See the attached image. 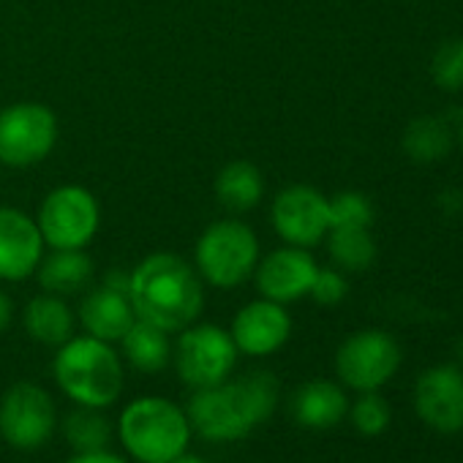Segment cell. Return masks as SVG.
<instances>
[{
  "label": "cell",
  "instance_id": "22",
  "mask_svg": "<svg viewBox=\"0 0 463 463\" xmlns=\"http://www.w3.org/2000/svg\"><path fill=\"white\" fill-rule=\"evenodd\" d=\"M120 346H123L126 363L142 373H158L172 363L169 333L150 322H142V319H137L126 330V335L120 338Z\"/></svg>",
  "mask_w": 463,
  "mask_h": 463
},
{
  "label": "cell",
  "instance_id": "17",
  "mask_svg": "<svg viewBox=\"0 0 463 463\" xmlns=\"http://www.w3.org/2000/svg\"><path fill=\"white\" fill-rule=\"evenodd\" d=\"M349 411V398L338 382L311 379L292 398V417L306 430H330Z\"/></svg>",
  "mask_w": 463,
  "mask_h": 463
},
{
  "label": "cell",
  "instance_id": "27",
  "mask_svg": "<svg viewBox=\"0 0 463 463\" xmlns=\"http://www.w3.org/2000/svg\"><path fill=\"white\" fill-rule=\"evenodd\" d=\"M330 202V229L335 226H373V202L363 191H338L335 196H327Z\"/></svg>",
  "mask_w": 463,
  "mask_h": 463
},
{
  "label": "cell",
  "instance_id": "28",
  "mask_svg": "<svg viewBox=\"0 0 463 463\" xmlns=\"http://www.w3.org/2000/svg\"><path fill=\"white\" fill-rule=\"evenodd\" d=\"M349 295V281H346V273L338 270V268H319L317 270V279L311 284V292L308 298L325 308H333V306H341Z\"/></svg>",
  "mask_w": 463,
  "mask_h": 463
},
{
  "label": "cell",
  "instance_id": "16",
  "mask_svg": "<svg viewBox=\"0 0 463 463\" xmlns=\"http://www.w3.org/2000/svg\"><path fill=\"white\" fill-rule=\"evenodd\" d=\"M44 251L36 218L17 207H0V281L31 279Z\"/></svg>",
  "mask_w": 463,
  "mask_h": 463
},
{
  "label": "cell",
  "instance_id": "26",
  "mask_svg": "<svg viewBox=\"0 0 463 463\" xmlns=\"http://www.w3.org/2000/svg\"><path fill=\"white\" fill-rule=\"evenodd\" d=\"M346 414L352 417L354 430L360 436H371V439L382 436L392 422V409H390L387 398L379 395V390L376 392H360V398L354 403H349Z\"/></svg>",
  "mask_w": 463,
  "mask_h": 463
},
{
  "label": "cell",
  "instance_id": "7",
  "mask_svg": "<svg viewBox=\"0 0 463 463\" xmlns=\"http://www.w3.org/2000/svg\"><path fill=\"white\" fill-rule=\"evenodd\" d=\"M36 223L47 249H88L99 235L101 207L85 185H58L39 204Z\"/></svg>",
  "mask_w": 463,
  "mask_h": 463
},
{
  "label": "cell",
  "instance_id": "4",
  "mask_svg": "<svg viewBox=\"0 0 463 463\" xmlns=\"http://www.w3.org/2000/svg\"><path fill=\"white\" fill-rule=\"evenodd\" d=\"M185 409L161 395H142L123 406L118 439L137 463H172L191 444Z\"/></svg>",
  "mask_w": 463,
  "mask_h": 463
},
{
  "label": "cell",
  "instance_id": "19",
  "mask_svg": "<svg viewBox=\"0 0 463 463\" xmlns=\"http://www.w3.org/2000/svg\"><path fill=\"white\" fill-rule=\"evenodd\" d=\"M28 335L42 346H63L74 335V311L69 308L66 298L42 292L36 295L23 314Z\"/></svg>",
  "mask_w": 463,
  "mask_h": 463
},
{
  "label": "cell",
  "instance_id": "3",
  "mask_svg": "<svg viewBox=\"0 0 463 463\" xmlns=\"http://www.w3.org/2000/svg\"><path fill=\"white\" fill-rule=\"evenodd\" d=\"M61 392L77 406L107 409L123 392V363L112 344L93 335H71L52 363Z\"/></svg>",
  "mask_w": 463,
  "mask_h": 463
},
{
  "label": "cell",
  "instance_id": "24",
  "mask_svg": "<svg viewBox=\"0 0 463 463\" xmlns=\"http://www.w3.org/2000/svg\"><path fill=\"white\" fill-rule=\"evenodd\" d=\"M61 430L74 452H101L112 444V422L104 409L77 406L63 417Z\"/></svg>",
  "mask_w": 463,
  "mask_h": 463
},
{
  "label": "cell",
  "instance_id": "5",
  "mask_svg": "<svg viewBox=\"0 0 463 463\" xmlns=\"http://www.w3.org/2000/svg\"><path fill=\"white\" fill-rule=\"evenodd\" d=\"M257 232L238 218L213 221L196 241L194 268L215 289H235L249 281L260 262Z\"/></svg>",
  "mask_w": 463,
  "mask_h": 463
},
{
  "label": "cell",
  "instance_id": "1",
  "mask_svg": "<svg viewBox=\"0 0 463 463\" xmlns=\"http://www.w3.org/2000/svg\"><path fill=\"white\" fill-rule=\"evenodd\" d=\"M281 384L270 371H246L215 387L194 390L185 414L191 430L204 441H241L268 422L279 409Z\"/></svg>",
  "mask_w": 463,
  "mask_h": 463
},
{
  "label": "cell",
  "instance_id": "13",
  "mask_svg": "<svg viewBox=\"0 0 463 463\" xmlns=\"http://www.w3.org/2000/svg\"><path fill=\"white\" fill-rule=\"evenodd\" d=\"M317 260L308 249L281 246L268 257H260L254 270V284L260 298L289 306L308 298L311 284L317 279Z\"/></svg>",
  "mask_w": 463,
  "mask_h": 463
},
{
  "label": "cell",
  "instance_id": "10",
  "mask_svg": "<svg viewBox=\"0 0 463 463\" xmlns=\"http://www.w3.org/2000/svg\"><path fill=\"white\" fill-rule=\"evenodd\" d=\"M55 428V401L44 387L33 382H17L0 398V436L14 449L31 452L44 447Z\"/></svg>",
  "mask_w": 463,
  "mask_h": 463
},
{
  "label": "cell",
  "instance_id": "8",
  "mask_svg": "<svg viewBox=\"0 0 463 463\" xmlns=\"http://www.w3.org/2000/svg\"><path fill=\"white\" fill-rule=\"evenodd\" d=\"M58 118L47 104L17 101L0 109V164L28 169L50 158L58 145Z\"/></svg>",
  "mask_w": 463,
  "mask_h": 463
},
{
  "label": "cell",
  "instance_id": "32",
  "mask_svg": "<svg viewBox=\"0 0 463 463\" xmlns=\"http://www.w3.org/2000/svg\"><path fill=\"white\" fill-rule=\"evenodd\" d=\"M455 365L463 371V335L458 338V344H455Z\"/></svg>",
  "mask_w": 463,
  "mask_h": 463
},
{
  "label": "cell",
  "instance_id": "20",
  "mask_svg": "<svg viewBox=\"0 0 463 463\" xmlns=\"http://www.w3.org/2000/svg\"><path fill=\"white\" fill-rule=\"evenodd\" d=\"M215 196L232 213H249L265 196V175L251 161H229L215 175Z\"/></svg>",
  "mask_w": 463,
  "mask_h": 463
},
{
  "label": "cell",
  "instance_id": "14",
  "mask_svg": "<svg viewBox=\"0 0 463 463\" xmlns=\"http://www.w3.org/2000/svg\"><path fill=\"white\" fill-rule=\"evenodd\" d=\"M137 322L131 298H128V273H107L104 284L90 289L80 303V325L88 335L115 344Z\"/></svg>",
  "mask_w": 463,
  "mask_h": 463
},
{
  "label": "cell",
  "instance_id": "29",
  "mask_svg": "<svg viewBox=\"0 0 463 463\" xmlns=\"http://www.w3.org/2000/svg\"><path fill=\"white\" fill-rule=\"evenodd\" d=\"M66 463H128V460L109 449H101V452H74Z\"/></svg>",
  "mask_w": 463,
  "mask_h": 463
},
{
  "label": "cell",
  "instance_id": "30",
  "mask_svg": "<svg viewBox=\"0 0 463 463\" xmlns=\"http://www.w3.org/2000/svg\"><path fill=\"white\" fill-rule=\"evenodd\" d=\"M12 317H14V303L4 289H0V333L12 325Z\"/></svg>",
  "mask_w": 463,
  "mask_h": 463
},
{
  "label": "cell",
  "instance_id": "18",
  "mask_svg": "<svg viewBox=\"0 0 463 463\" xmlns=\"http://www.w3.org/2000/svg\"><path fill=\"white\" fill-rule=\"evenodd\" d=\"M33 276L44 292L69 298L88 289L93 281V260L85 254V249H50Z\"/></svg>",
  "mask_w": 463,
  "mask_h": 463
},
{
  "label": "cell",
  "instance_id": "23",
  "mask_svg": "<svg viewBox=\"0 0 463 463\" xmlns=\"http://www.w3.org/2000/svg\"><path fill=\"white\" fill-rule=\"evenodd\" d=\"M325 241L333 265L344 273H363L376 262V241L371 235V229L335 226L327 232Z\"/></svg>",
  "mask_w": 463,
  "mask_h": 463
},
{
  "label": "cell",
  "instance_id": "33",
  "mask_svg": "<svg viewBox=\"0 0 463 463\" xmlns=\"http://www.w3.org/2000/svg\"><path fill=\"white\" fill-rule=\"evenodd\" d=\"M455 137L460 139V147H463V107H460V115H458V128H455Z\"/></svg>",
  "mask_w": 463,
  "mask_h": 463
},
{
  "label": "cell",
  "instance_id": "9",
  "mask_svg": "<svg viewBox=\"0 0 463 463\" xmlns=\"http://www.w3.org/2000/svg\"><path fill=\"white\" fill-rule=\"evenodd\" d=\"M401 344L376 327L352 333L335 352V373L354 392L382 390L401 368Z\"/></svg>",
  "mask_w": 463,
  "mask_h": 463
},
{
  "label": "cell",
  "instance_id": "6",
  "mask_svg": "<svg viewBox=\"0 0 463 463\" xmlns=\"http://www.w3.org/2000/svg\"><path fill=\"white\" fill-rule=\"evenodd\" d=\"M172 357L183 384H188L191 390H204L232 376L241 352L235 341H232L229 330L210 322H194L185 330H180Z\"/></svg>",
  "mask_w": 463,
  "mask_h": 463
},
{
  "label": "cell",
  "instance_id": "12",
  "mask_svg": "<svg viewBox=\"0 0 463 463\" xmlns=\"http://www.w3.org/2000/svg\"><path fill=\"white\" fill-rule=\"evenodd\" d=\"M417 417L436 433L463 430V371L455 363L425 368L414 382Z\"/></svg>",
  "mask_w": 463,
  "mask_h": 463
},
{
  "label": "cell",
  "instance_id": "31",
  "mask_svg": "<svg viewBox=\"0 0 463 463\" xmlns=\"http://www.w3.org/2000/svg\"><path fill=\"white\" fill-rule=\"evenodd\" d=\"M172 463H207V460H204V458H199V455H191V452L185 449V452H183V455H177Z\"/></svg>",
  "mask_w": 463,
  "mask_h": 463
},
{
  "label": "cell",
  "instance_id": "2",
  "mask_svg": "<svg viewBox=\"0 0 463 463\" xmlns=\"http://www.w3.org/2000/svg\"><path fill=\"white\" fill-rule=\"evenodd\" d=\"M128 298L137 319L166 333L194 325L204 308V287L194 265L177 254H147L128 273Z\"/></svg>",
  "mask_w": 463,
  "mask_h": 463
},
{
  "label": "cell",
  "instance_id": "21",
  "mask_svg": "<svg viewBox=\"0 0 463 463\" xmlns=\"http://www.w3.org/2000/svg\"><path fill=\"white\" fill-rule=\"evenodd\" d=\"M455 142V128L441 115H420L403 128V153L414 164H439L449 156Z\"/></svg>",
  "mask_w": 463,
  "mask_h": 463
},
{
  "label": "cell",
  "instance_id": "25",
  "mask_svg": "<svg viewBox=\"0 0 463 463\" xmlns=\"http://www.w3.org/2000/svg\"><path fill=\"white\" fill-rule=\"evenodd\" d=\"M430 80L444 93H460L463 90V36L444 39L428 63Z\"/></svg>",
  "mask_w": 463,
  "mask_h": 463
},
{
  "label": "cell",
  "instance_id": "11",
  "mask_svg": "<svg viewBox=\"0 0 463 463\" xmlns=\"http://www.w3.org/2000/svg\"><path fill=\"white\" fill-rule=\"evenodd\" d=\"M270 221L287 246L311 251L325 243L330 232V202L319 188L298 183L276 194Z\"/></svg>",
  "mask_w": 463,
  "mask_h": 463
},
{
  "label": "cell",
  "instance_id": "15",
  "mask_svg": "<svg viewBox=\"0 0 463 463\" xmlns=\"http://www.w3.org/2000/svg\"><path fill=\"white\" fill-rule=\"evenodd\" d=\"M229 335L235 341L241 354L268 357L276 354L292 335V317L287 306L273 300H251L232 319Z\"/></svg>",
  "mask_w": 463,
  "mask_h": 463
}]
</instances>
